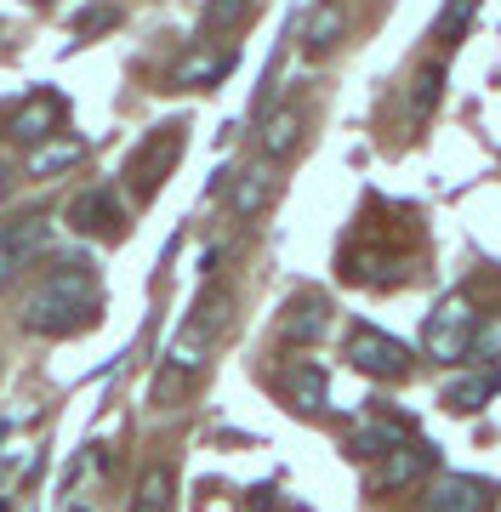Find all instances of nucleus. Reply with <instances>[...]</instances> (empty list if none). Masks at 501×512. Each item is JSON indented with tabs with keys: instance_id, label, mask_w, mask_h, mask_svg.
<instances>
[{
	"instance_id": "nucleus-6",
	"label": "nucleus",
	"mask_w": 501,
	"mask_h": 512,
	"mask_svg": "<svg viewBox=\"0 0 501 512\" xmlns=\"http://www.w3.org/2000/svg\"><path fill=\"white\" fill-rule=\"evenodd\" d=\"M416 512H496V484H490V478H473V473L439 478V484L422 495Z\"/></svg>"
},
{
	"instance_id": "nucleus-23",
	"label": "nucleus",
	"mask_w": 501,
	"mask_h": 512,
	"mask_svg": "<svg viewBox=\"0 0 501 512\" xmlns=\"http://www.w3.org/2000/svg\"><path fill=\"white\" fill-rule=\"evenodd\" d=\"M251 18V0H205V29H240Z\"/></svg>"
},
{
	"instance_id": "nucleus-10",
	"label": "nucleus",
	"mask_w": 501,
	"mask_h": 512,
	"mask_svg": "<svg viewBox=\"0 0 501 512\" xmlns=\"http://www.w3.org/2000/svg\"><path fill=\"white\" fill-rule=\"evenodd\" d=\"M439 467V450L422 439H410L405 450H393V456H382V467H376V490H399V484H416L422 473H433Z\"/></svg>"
},
{
	"instance_id": "nucleus-24",
	"label": "nucleus",
	"mask_w": 501,
	"mask_h": 512,
	"mask_svg": "<svg viewBox=\"0 0 501 512\" xmlns=\"http://www.w3.org/2000/svg\"><path fill=\"white\" fill-rule=\"evenodd\" d=\"M114 23H120V12H114V6H92V12H80V18H75V35L80 40L103 35V29H114Z\"/></svg>"
},
{
	"instance_id": "nucleus-7",
	"label": "nucleus",
	"mask_w": 501,
	"mask_h": 512,
	"mask_svg": "<svg viewBox=\"0 0 501 512\" xmlns=\"http://www.w3.org/2000/svg\"><path fill=\"white\" fill-rule=\"evenodd\" d=\"M57 120H63V97L57 92H35L29 103H18L12 109V120H6V137L23 148H40L57 137Z\"/></svg>"
},
{
	"instance_id": "nucleus-2",
	"label": "nucleus",
	"mask_w": 501,
	"mask_h": 512,
	"mask_svg": "<svg viewBox=\"0 0 501 512\" xmlns=\"http://www.w3.org/2000/svg\"><path fill=\"white\" fill-rule=\"evenodd\" d=\"M473 330H479V313H473V302H467L462 291L445 296L439 308L427 313V330H422L427 359H439V365H462L467 353H473Z\"/></svg>"
},
{
	"instance_id": "nucleus-17",
	"label": "nucleus",
	"mask_w": 501,
	"mask_h": 512,
	"mask_svg": "<svg viewBox=\"0 0 501 512\" xmlns=\"http://www.w3.org/2000/svg\"><path fill=\"white\" fill-rule=\"evenodd\" d=\"M228 69H234V52H194L188 63L171 69V86H194L200 92V86H217Z\"/></svg>"
},
{
	"instance_id": "nucleus-22",
	"label": "nucleus",
	"mask_w": 501,
	"mask_h": 512,
	"mask_svg": "<svg viewBox=\"0 0 501 512\" xmlns=\"http://www.w3.org/2000/svg\"><path fill=\"white\" fill-rule=\"evenodd\" d=\"M473 18H479V0H445V12L433 18V40H439V46H456V35H462Z\"/></svg>"
},
{
	"instance_id": "nucleus-3",
	"label": "nucleus",
	"mask_w": 501,
	"mask_h": 512,
	"mask_svg": "<svg viewBox=\"0 0 501 512\" xmlns=\"http://www.w3.org/2000/svg\"><path fill=\"white\" fill-rule=\"evenodd\" d=\"M177 154H183V126H177V120H171V126H154L149 137H143V148L126 160L131 194H137V200H154V194H160V183L171 177Z\"/></svg>"
},
{
	"instance_id": "nucleus-18",
	"label": "nucleus",
	"mask_w": 501,
	"mask_h": 512,
	"mask_svg": "<svg viewBox=\"0 0 501 512\" xmlns=\"http://www.w3.org/2000/svg\"><path fill=\"white\" fill-rule=\"evenodd\" d=\"M302 143V109H274L262 120V154L279 160V154H291Z\"/></svg>"
},
{
	"instance_id": "nucleus-21",
	"label": "nucleus",
	"mask_w": 501,
	"mask_h": 512,
	"mask_svg": "<svg viewBox=\"0 0 501 512\" xmlns=\"http://www.w3.org/2000/svg\"><path fill=\"white\" fill-rule=\"evenodd\" d=\"M439 97H445V63H427V69L416 74V86H410V114L427 120V114L439 109Z\"/></svg>"
},
{
	"instance_id": "nucleus-4",
	"label": "nucleus",
	"mask_w": 501,
	"mask_h": 512,
	"mask_svg": "<svg viewBox=\"0 0 501 512\" xmlns=\"http://www.w3.org/2000/svg\"><path fill=\"white\" fill-rule=\"evenodd\" d=\"M348 359H353V370H365L376 382H405L410 365H416V353L405 342H393L388 330H371V325H359L348 336Z\"/></svg>"
},
{
	"instance_id": "nucleus-9",
	"label": "nucleus",
	"mask_w": 501,
	"mask_h": 512,
	"mask_svg": "<svg viewBox=\"0 0 501 512\" xmlns=\"http://www.w3.org/2000/svg\"><path fill=\"white\" fill-rule=\"evenodd\" d=\"M69 228L75 234H120V200L114 188H80L69 200Z\"/></svg>"
},
{
	"instance_id": "nucleus-16",
	"label": "nucleus",
	"mask_w": 501,
	"mask_h": 512,
	"mask_svg": "<svg viewBox=\"0 0 501 512\" xmlns=\"http://www.w3.org/2000/svg\"><path fill=\"white\" fill-rule=\"evenodd\" d=\"M268 188H274V177H268V165H245L240 177H234V194H228V205H234V217L251 222L268 205Z\"/></svg>"
},
{
	"instance_id": "nucleus-13",
	"label": "nucleus",
	"mask_w": 501,
	"mask_h": 512,
	"mask_svg": "<svg viewBox=\"0 0 501 512\" xmlns=\"http://www.w3.org/2000/svg\"><path fill=\"white\" fill-rule=\"evenodd\" d=\"M410 439H416V433H410L405 421H365V427H353L348 450L365 456V461H382V456H393V450H405Z\"/></svg>"
},
{
	"instance_id": "nucleus-26",
	"label": "nucleus",
	"mask_w": 501,
	"mask_h": 512,
	"mask_svg": "<svg viewBox=\"0 0 501 512\" xmlns=\"http://www.w3.org/2000/svg\"><path fill=\"white\" fill-rule=\"evenodd\" d=\"M12 188H18V171H12V165H0V200H12Z\"/></svg>"
},
{
	"instance_id": "nucleus-15",
	"label": "nucleus",
	"mask_w": 501,
	"mask_h": 512,
	"mask_svg": "<svg viewBox=\"0 0 501 512\" xmlns=\"http://www.w3.org/2000/svg\"><path fill=\"white\" fill-rule=\"evenodd\" d=\"M342 29H348V12H342L336 0H325L314 18H308V29H302V52H308V57H325L336 40H342Z\"/></svg>"
},
{
	"instance_id": "nucleus-1",
	"label": "nucleus",
	"mask_w": 501,
	"mask_h": 512,
	"mask_svg": "<svg viewBox=\"0 0 501 512\" xmlns=\"http://www.w3.org/2000/svg\"><path fill=\"white\" fill-rule=\"evenodd\" d=\"M103 296H97V274L92 262H57L52 274L35 285L29 308H23V325L35 336H69V330L92 325Z\"/></svg>"
},
{
	"instance_id": "nucleus-8",
	"label": "nucleus",
	"mask_w": 501,
	"mask_h": 512,
	"mask_svg": "<svg viewBox=\"0 0 501 512\" xmlns=\"http://www.w3.org/2000/svg\"><path fill=\"white\" fill-rule=\"evenodd\" d=\"M46 245V222L40 217H23L12 228H0V285H12V279L35 262V251Z\"/></svg>"
},
{
	"instance_id": "nucleus-14",
	"label": "nucleus",
	"mask_w": 501,
	"mask_h": 512,
	"mask_svg": "<svg viewBox=\"0 0 501 512\" xmlns=\"http://www.w3.org/2000/svg\"><path fill=\"white\" fill-rule=\"evenodd\" d=\"M279 387H285V399L297 404L302 416H319L325 399H331V382H325V370L319 365H291L285 376H279Z\"/></svg>"
},
{
	"instance_id": "nucleus-25",
	"label": "nucleus",
	"mask_w": 501,
	"mask_h": 512,
	"mask_svg": "<svg viewBox=\"0 0 501 512\" xmlns=\"http://www.w3.org/2000/svg\"><path fill=\"white\" fill-rule=\"evenodd\" d=\"M496 353H501V319H490V325L473 330V353L467 359H496Z\"/></svg>"
},
{
	"instance_id": "nucleus-20",
	"label": "nucleus",
	"mask_w": 501,
	"mask_h": 512,
	"mask_svg": "<svg viewBox=\"0 0 501 512\" xmlns=\"http://www.w3.org/2000/svg\"><path fill=\"white\" fill-rule=\"evenodd\" d=\"M171 507V467H149L126 512H166Z\"/></svg>"
},
{
	"instance_id": "nucleus-19",
	"label": "nucleus",
	"mask_w": 501,
	"mask_h": 512,
	"mask_svg": "<svg viewBox=\"0 0 501 512\" xmlns=\"http://www.w3.org/2000/svg\"><path fill=\"white\" fill-rule=\"evenodd\" d=\"M80 154H86L80 137H52V143H40L35 154H29V177H57V171L80 165Z\"/></svg>"
},
{
	"instance_id": "nucleus-11",
	"label": "nucleus",
	"mask_w": 501,
	"mask_h": 512,
	"mask_svg": "<svg viewBox=\"0 0 501 512\" xmlns=\"http://www.w3.org/2000/svg\"><path fill=\"white\" fill-rule=\"evenodd\" d=\"M325 330H331V302H325V296H297V302L285 308V319H279V336H285L291 348H308Z\"/></svg>"
},
{
	"instance_id": "nucleus-12",
	"label": "nucleus",
	"mask_w": 501,
	"mask_h": 512,
	"mask_svg": "<svg viewBox=\"0 0 501 512\" xmlns=\"http://www.w3.org/2000/svg\"><path fill=\"white\" fill-rule=\"evenodd\" d=\"M496 393H501V370H467V376L445 382V410H456V416H473V410H484Z\"/></svg>"
},
{
	"instance_id": "nucleus-5",
	"label": "nucleus",
	"mask_w": 501,
	"mask_h": 512,
	"mask_svg": "<svg viewBox=\"0 0 501 512\" xmlns=\"http://www.w3.org/2000/svg\"><path fill=\"white\" fill-rule=\"evenodd\" d=\"M211 348H217V330H211V325H200V319L188 313V325L177 330V336H171L166 376H160V387H154V393H160V399H171V393H177V387H183L188 376H200V370H205Z\"/></svg>"
}]
</instances>
